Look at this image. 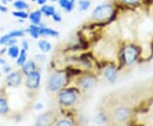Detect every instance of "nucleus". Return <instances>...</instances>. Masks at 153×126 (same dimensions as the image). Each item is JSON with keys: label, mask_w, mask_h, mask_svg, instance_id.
I'll list each match as a JSON object with an SVG mask.
<instances>
[{"label": "nucleus", "mask_w": 153, "mask_h": 126, "mask_svg": "<svg viewBox=\"0 0 153 126\" xmlns=\"http://www.w3.org/2000/svg\"><path fill=\"white\" fill-rule=\"evenodd\" d=\"M43 108V105L42 104H38V106L36 107V109H42Z\"/></svg>", "instance_id": "obj_32"}, {"label": "nucleus", "mask_w": 153, "mask_h": 126, "mask_svg": "<svg viewBox=\"0 0 153 126\" xmlns=\"http://www.w3.org/2000/svg\"><path fill=\"white\" fill-rule=\"evenodd\" d=\"M112 12L111 6L110 4L98 6L93 12V17L96 20H104L111 16Z\"/></svg>", "instance_id": "obj_1"}, {"label": "nucleus", "mask_w": 153, "mask_h": 126, "mask_svg": "<svg viewBox=\"0 0 153 126\" xmlns=\"http://www.w3.org/2000/svg\"><path fill=\"white\" fill-rule=\"evenodd\" d=\"M52 1H57V0H52Z\"/></svg>", "instance_id": "obj_36"}, {"label": "nucleus", "mask_w": 153, "mask_h": 126, "mask_svg": "<svg viewBox=\"0 0 153 126\" xmlns=\"http://www.w3.org/2000/svg\"><path fill=\"white\" fill-rule=\"evenodd\" d=\"M138 54H139V50L134 46H129L124 49L123 53V58L127 64L130 65L136 60Z\"/></svg>", "instance_id": "obj_4"}, {"label": "nucleus", "mask_w": 153, "mask_h": 126, "mask_svg": "<svg viewBox=\"0 0 153 126\" xmlns=\"http://www.w3.org/2000/svg\"><path fill=\"white\" fill-rule=\"evenodd\" d=\"M79 6H80L81 10H86L90 6V2L88 0H81L79 2Z\"/></svg>", "instance_id": "obj_22"}, {"label": "nucleus", "mask_w": 153, "mask_h": 126, "mask_svg": "<svg viewBox=\"0 0 153 126\" xmlns=\"http://www.w3.org/2000/svg\"><path fill=\"white\" fill-rule=\"evenodd\" d=\"M79 84L83 89H89L95 84V79L93 77H83L79 80Z\"/></svg>", "instance_id": "obj_9"}, {"label": "nucleus", "mask_w": 153, "mask_h": 126, "mask_svg": "<svg viewBox=\"0 0 153 126\" xmlns=\"http://www.w3.org/2000/svg\"><path fill=\"white\" fill-rule=\"evenodd\" d=\"M41 12H43L44 14H45L46 16H53L55 13V10L54 6H49V5H45L44 6L42 9H41Z\"/></svg>", "instance_id": "obj_17"}, {"label": "nucleus", "mask_w": 153, "mask_h": 126, "mask_svg": "<svg viewBox=\"0 0 153 126\" xmlns=\"http://www.w3.org/2000/svg\"><path fill=\"white\" fill-rule=\"evenodd\" d=\"M0 63L2 64V65H4L6 63L5 60H4V59H0Z\"/></svg>", "instance_id": "obj_33"}, {"label": "nucleus", "mask_w": 153, "mask_h": 126, "mask_svg": "<svg viewBox=\"0 0 153 126\" xmlns=\"http://www.w3.org/2000/svg\"><path fill=\"white\" fill-rule=\"evenodd\" d=\"M0 75H1V73H0Z\"/></svg>", "instance_id": "obj_38"}, {"label": "nucleus", "mask_w": 153, "mask_h": 126, "mask_svg": "<svg viewBox=\"0 0 153 126\" xmlns=\"http://www.w3.org/2000/svg\"><path fill=\"white\" fill-rule=\"evenodd\" d=\"M51 122V118L49 117V114H43L40 117H38V120H37V125H49Z\"/></svg>", "instance_id": "obj_12"}, {"label": "nucleus", "mask_w": 153, "mask_h": 126, "mask_svg": "<svg viewBox=\"0 0 153 126\" xmlns=\"http://www.w3.org/2000/svg\"><path fill=\"white\" fill-rule=\"evenodd\" d=\"M14 6L16 8L17 10H24V9H28L29 6H28L27 4L24 3L23 1H16L14 3Z\"/></svg>", "instance_id": "obj_21"}, {"label": "nucleus", "mask_w": 153, "mask_h": 126, "mask_svg": "<svg viewBox=\"0 0 153 126\" xmlns=\"http://www.w3.org/2000/svg\"><path fill=\"white\" fill-rule=\"evenodd\" d=\"M9 55H10L12 58H16L19 55V48L17 46L12 45L9 49Z\"/></svg>", "instance_id": "obj_19"}, {"label": "nucleus", "mask_w": 153, "mask_h": 126, "mask_svg": "<svg viewBox=\"0 0 153 126\" xmlns=\"http://www.w3.org/2000/svg\"><path fill=\"white\" fill-rule=\"evenodd\" d=\"M10 36V38H16V37H22L24 35V32L22 30H16V31H13L10 33L8 34Z\"/></svg>", "instance_id": "obj_23"}, {"label": "nucleus", "mask_w": 153, "mask_h": 126, "mask_svg": "<svg viewBox=\"0 0 153 126\" xmlns=\"http://www.w3.org/2000/svg\"><path fill=\"white\" fill-rule=\"evenodd\" d=\"M40 83V74L38 72L33 71L27 75V86L29 89H36L38 87Z\"/></svg>", "instance_id": "obj_5"}, {"label": "nucleus", "mask_w": 153, "mask_h": 126, "mask_svg": "<svg viewBox=\"0 0 153 126\" xmlns=\"http://www.w3.org/2000/svg\"><path fill=\"white\" fill-rule=\"evenodd\" d=\"M41 15H42V12H41V11H34V12H33V13L29 16V18H30V20L33 22V23L34 25H38V24L40 23Z\"/></svg>", "instance_id": "obj_11"}, {"label": "nucleus", "mask_w": 153, "mask_h": 126, "mask_svg": "<svg viewBox=\"0 0 153 126\" xmlns=\"http://www.w3.org/2000/svg\"><path fill=\"white\" fill-rule=\"evenodd\" d=\"M22 78L18 72H12L7 77V83L10 86L16 87L21 84Z\"/></svg>", "instance_id": "obj_6"}, {"label": "nucleus", "mask_w": 153, "mask_h": 126, "mask_svg": "<svg viewBox=\"0 0 153 126\" xmlns=\"http://www.w3.org/2000/svg\"><path fill=\"white\" fill-rule=\"evenodd\" d=\"M71 1H73V2H74V1H75V0H71Z\"/></svg>", "instance_id": "obj_35"}, {"label": "nucleus", "mask_w": 153, "mask_h": 126, "mask_svg": "<svg viewBox=\"0 0 153 126\" xmlns=\"http://www.w3.org/2000/svg\"><path fill=\"white\" fill-rule=\"evenodd\" d=\"M10 70H11L10 66H5L4 67V72H9L10 71Z\"/></svg>", "instance_id": "obj_29"}, {"label": "nucleus", "mask_w": 153, "mask_h": 126, "mask_svg": "<svg viewBox=\"0 0 153 126\" xmlns=\"http://www.w3.org/2000/svg\"><path fill=\"white\" fill-rule=\"evenodd\" d=\"M59 4H60L61 7H63L66 10V11L70 12L72 10V8H73L74 2L71 1V0H60Z\"/></svg>", "instance_id": "obj_14"}, {"label": "nucleus", "mask_w": 153, "mask_h": 126, "mask_svg": "<svg viewBox=\"0 0 153 126\" xmlns=\"http://www.w3.org/2000/svg\"><path fill=\"white\" fill-rule=\"evenodd\" d=\"M26 59H27V50L23 49L20 52V55H19V57H18V60H17V64L20 65V66H22L25 63Z\"/></svg>", "instance_id": "obj_18"}, {"label": "nucleus", "mask_w": 153, "mask_h": 126, "mask_svg": "<svg viewBox=\"0 0 153 126\" xmlns=\"http://www.w3.org/2000/svg\"><path fill=\"white\" fill-rule=\"evenodd\" d=\"M57 125H61V126H65V125H72V123L71 121L67 120V119H62V120L59 121L57 123Z\"/></svg>", "instance_id": "obj_25"}, {"label": "nucleus", "mask_w": 153, "mask_h": 126, "mask_svg": "<svg viewBox=\"0 0 153 126\" xmlns=\"http://www.w3.org/2000/svg\"><path fill=\"white\" fill-rule=\"evenodd\" d=\"M53 19L55 20V22H60V21H61V17H60L58 14H56V13H55V14L53 15Z\"/></svg>", "instance_id": "obj_26"}, {"label": "nucleus", "mask_w": 153, "mask_h": 126, "mask_svg": "<svg viewBox=\"0 0 153 126\" xmlns=\"http://www.w3.org/2000/svg\"><path fill=\"white\" fill-rule=\"evenodd\" d=\"M139 0H123V2L126 3V4H135L137 3Z\"/></svg>", "instance_id": "obj_27"}, {"label": "nucleus", "mask_w": 153, "mask_h": 126, "mask_svg": "<svg viewBox=\"0 0 153 126\" xmlns=\"http://www.w3.org/2000/svg\"><path fill=\"white\" fill-rule=\"evenodd\" d=\"M8 111V105L5 99L0 98V113H5Z\"/></svg>", "instance_id": "obj_20"}, {"label": "nucleus", "mask_w": 153, "mask_h": 126, "mask_svg": "<svg viewBox=\"0 0 153 126\" xmlns=\"http://www.w3.org/2000/svg\"><path fill=\"white\" fill-rule=\"evenodd\" d=\"M38 4H44L46 3V0H37Z\"/></svg>", "instance_id": "obj_31"}, {"label": "nucleus", "mask_w": 153, "mask_h": 126, "mask_svg": "<svg viewBox=\"0 0 153 126\" xmlns=\"http://www.w3.org/2000/svg\"><path fill=\"white\" fill-rule=\"evenodd\" d=\"M0 11H2V12H6V11H7V8L0 4Z\"/></svg>", "instance_id": "obj_30"}, {"label": "nucleus", "mask_w": 153, "mask_h": 126, "mask_svg": "<svg viewBox=\"0 0 153 126\" xmlns=\"http://www.w3.org/2000/svg\"><path fill=\"white\" fill-rule=\"evenodd\" d=\"M105 76L109 82H115L117 78V75H116V70H115L114 66L111 65L107 66L105 70Z\"/></svg>", "instance_id": "obj_8"}, {"label": "nucleus", "mask_w": 153, "mask_h": 126, "mask_svg": "<svg viewBox=\"0 0 153 126\" xmlns=\"http://www.w3.org/2000/svg\"><path fill=\"white\" fill-rule=\"evenodd\" d=\"M35 67H36L35 63L33 61H32V60H30V61H28L25 66H23V72L26 75H28L31 72H33V71H35Z\"/></svg>", "instance_id": "obj_13"}, {"label": "nucleus", "mask_w": 153, "mask_h": 126, "mask_svg": "<svg viewBox=\"0 0 153 126\" xmlns=\"http://www.w3.org/2000/svg\"><path fill=\"white\" fill-rule=\"evenodd\" d=\"M23 49L27 50L28 49V44L27 41H23Z\"/></svg>", "instance_id": "obj_28"}, {"label": "nucleus", "mask_w": 153, "mask_h": 126, "mask_svg": "<svg viewBox=\"0 0 153 126\" xmlns=\"http://www.w3.org/2000/svg\"><path fill=\"white\" fill-rule=\"evenodd\" d=\"M39 33H40V35H49V36H52V37H57L59 35L58 32H56L55 30L50 29V28H43V27L40 28Z\"/></svg>", "instance_id": "obj_10"}, {"label": "nucleus", "mask_w": 153, "mask_h": 126, "mask_svg": "<svg viewBox=\"0 0 153 126\" xmlns=\"http://www.w3.org/2000/svg\"><path fill=\"white\" fill-rule=\"evenodd\" d=\"M60 101L65 106H71L76 101V94L71 89H66L60 93L59 95Z\"/></svg>", "instance_id": "obj_2"}, {"label": "nucleus", "mask_w": 153, "mask_h": 126, "mask_svg": "<svg viewBox=\"0 0 153 126\" xmlns=\"http://www.w3.org/2000/svg\"><path fill=\"white\" fill-rule=\"evenodd\" d=\"M13 15L16 17H18V18H22V19H26L27 18L28 15L24 12V11H16V12H14Z\"/></svg>", "instance_id": "obj_24"}, {"label": "nucleus", "mask_w": 153, "mask_h": 126, "mask_svg": "<svg viewBox=\"0 0 153 126\" xmlns=\"http://www.w3.org/2000/svg\"><path fill=\"white\" fill-rule=\"evenodd\" d=\"M64 76L61 73H56L50 78L48 84V89L50 91H56L64 84Z\"/></svg>", "instance_id": "obj_3"}, {"label": "nucleus", "mask_w": 153, "mask_h": 126, "mask_svg": "<svg viewBox=\"0 0 153 126\" xmlns=\"http://www.w3.org/2000/svg\"><path fill=\"white\" fill-rule=\"evenodd\" d=\"M32 1H33V2H35V1H36V2H37V0H32Z\"/></svg>", "instance_id": "obj_34"}, {"label": "nucleus", "mask_w": 153, "mask_h": 126, "mask_svg": "<svg viewBox=\"0 0 153 126\" xmlns=\"http://www.w3.org/2000/svg\"><path fill=\"white\" fill-rule=\"evenodd\" d=\"M8 1H12V0H8Z\"/></svg>", "instance_id": "obj_37"}, {"label": "nucleus", "mask_w": 153, "mask_h": 126, "mask_svg": "<svg viewBox=\"0 0 153 126\" xmlns=\"http://www.w3.org/2000/svg\"><path fill=\"white\" fill-rule=\"evenodd\" d=\"M129 115V110L125 107H120L116 111V113H115V117L116 119L120 122H123L125 121L128 117Z\"/></svg>", "instance_id": "obj_7"}, {"label": "nucleus", "mask_w": 153, "mask_h": 126, "mask_svg": "<svg viewBox=\"0 0 153 126\" xmlns=\"http://www.w3.org/2000/svg\"><path fill=\"white\" fill-rule=\"evenodd\" d=\"M39 31H40V27H37L35 25H32L30 27V28L27 30L28 33H30L34 39H38V36L40 35Z\"/></svg>", "instance_id": "obj_16"}, {"label": "nucleus", "mask_w": 153, "mask_h": 126, "mask_svg": "<svg viewBox=\"0 0 153 126\" xmlns=\"http://www.w3.org/2000/svg\"><path fill=\"white\" fill-rule=\"evenodd\" d=\"M38 46L43 52H48L51 49V44L46 40H40L38 42Z\"/></svg>", "instance_id": "obj_15"}]
</instances>
